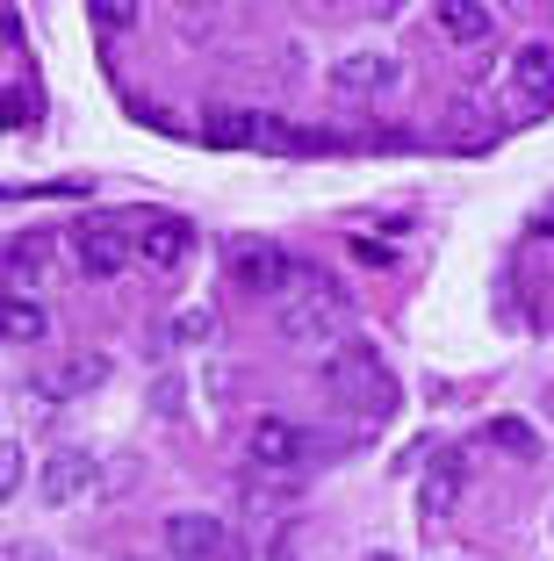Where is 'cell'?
I'll return each mask as SVG.
<instances>
[{
  "label": "cell",
  "instance_id": "6da1fadb",
  "mask_svg": "<svg viewBox=\"0 0 554 561\" xmlns=\"http://www.w3.org/2000/svg\"><path fill=\"white\" fill-rule=\"evenodd\" d=\"M325 389H331V403L353 411V417H389L396 411V381H389V367H382L368 346L331 353L325 360Z\"/></svg>",
  "mask_w": 554,
  "mask_h": 561
},
{
  "label": "cell",
  "instance_id": "7a4b0ae2",
  "mask_svg": "<svg viewBox=\"0 0 554 561\" xmlns=\"http://www.w3.org/2000/svg\"><path fill=\"white\" fill-rule=\"evenodd\" d=\"M295 288H310L317 302H281V339H295V346H331L339 339V324H346V296L331 288L317 266H303L295 274Z\"/></svg>",
  "mask_w": 554,
  "mask_h": 561
},
{
  "label": "cell",
  "instance_id": "3957f363",
  "mask_svg": "<svg viewBox=\"0 0 554 561\" xmlns=\"http://www.w3.org/2000/svg\"><path fill=\"white\" fill-rule=\"evenodd\" d=\"M166 547H173V561H252L238 533H230L224 518H210V512L166 518Z\"/></svg>",
  "mask_w": 554,
  "mask_h": 561
},
{
  "label": "cell",
  "instance_id": "277c9868",
  "mask_svg": "<svg viewBox=\"0 0 554 561\" xmlns=\"http://www.w3.org/2000/svg\"><path fill=\"white\" fill-rule=\"evenodd\" d=\"M295 274H303V266L274 245H245L238 266H230V280H238L245 296H281V288H295Z\"/></svg>",
  "mask_w": 554,
  "mask_h": 561
},
{
  "label": "cell",
  "instance_id": "5b68a950",
  "mask_svg": "<svg viewBox=\"0 0 554 561\" xmlns=\"http://www.w3.org/2000/svg\"><path fill=\"white\" fill-rule=\"evenodd\" d=\"M461 490H468V476H461V454H440L432 461V476H418V526H446L461 504Z\"/></svg>",
  "mask_w": 554,
  "mask_h": 561
},
{
  "label": "cell",
  "instance_id": "8992f818",
  "mask_svg": "<svg viewBox=\"0 0 554 561\" xmlns=\"http://www.w3.org/2000/svg\"><path fill=\"white\" fill-rule=\"evenodd\" d=\"M303 425H289V417H260V425L245 432V454H252V468H295L303 461Z\"/></svg>",
  "mask_w": 554,
  "mask_h": 561
},
{
  "label": "cell",
  "instance_id": "52a82bcc",
  "mask_svg": "<svg viewBox=\"0 0 554 561\" xmlns=\"http://www.w3.org/2000/svg\"><path fill=\"white\" fill-rule=\"evenodd\" d=\"M202 137H210V145H289V137H281V123L238 116V108H210V116H202Z\"/></svg>",
  "mask_w": 554,
  "mask_h": 561
},
{
  "label": "cell",
  "instance_id": "ba28073f",
  "mask_svg": "<svg viewBox=\"0 0 554 561\" xmlns=\"http://www.w3.org/2000/svg\"><path fill=\"white\" fill-rule=\"evenodd\" d=\"M188 252H195V231H188L180 216H151V224H145V238H137V260H145V266H159V274H166V266H180Z\"/></svg>",
  "mask_w": 554,
  "mask_h": 561
},
{
  "label": "cell",
  "instance_id": "9c48e42d",
  "mask_svg": "<svg viewBox=\"0 0 554 561\" xmlns=\"http://www.w3.org/2000/svg\"><path fill=\"white\" fill-rule=\"evenodd\" d=\"M87 490H94V454L66 446V454H58V461L44 468V504H80Z\"/></svg>",
  "mask_w": 554,
  "mask_h": 561
},
{
  "label": "cell",
  "instance_id": "30bf717a",
  "mask_svg": "<svg viewBox=\"0 0 554 561\" xmlns=\"http://www.w3.org/2000/svg\"><path fill=\"white\" fill-rule=\"evenodd\" d=\"M432 15H440V30L454 44H489L497 36V8H483V0H440Z\"/></svg>",
  "mask_w": 554,
  "mask_h": 561
},
{
  "label": "cell",
  "instance_id": "8fae6325",
  "mask_svg": "<svg viewBox=\"0 0 554 561\" xmlns=\"http://www.w3.org/2000/svg\"><path fill=\"white\" fill-rule=\"evenodd\" d=\"M389 80H396V66H389V58H375V50H353V58L331 66V87H339V94H382Z\"/></svg>",
  "mask_w": 554,
  "mask_h": 561
},
{
  "label": "cell",
  "instance_id": "7c38bea8",
  "mask_svg": "<svg viewBox=\"0 0 554 561\" xmlns=\"http://www.w3.org/2000/svg\"><path fill=\"white\" fill-rule=\"evenodd\" d=\"M511 72H519L525 101H540V108L554 101V44H525L519 58H511Z\"/></svg>",
  "mask_w": 554,
  "mask_h": 561
},
{
  "label": "cell",
  "instance_id": "4fadbf2b",
  "mask_svg": "<svg viewBox=\"0 0 554 561\" xmlns=\"http://www.w3.org/2000/svg\"><path fill=\"white\" fill-rule=\"evenodd\" d=\"M80 266H87L94 280H109V274H123V266H131V245H123L115 231H87V238H80Z\"/></svg>",
  "mask_w": 554,
  "mask_h": 561
},
{
  "label": "cell",
  "instance_id": "5bb4252c",
  "mask_svg": "<svg viewBox=\"0 0 554 561\" xmlns=\"http://www.w3.org/2000/svg\"><path fill=\"white\" fill-rule=\"evenodd\" d=\"M44 266H50V238H15V245H8V296H15V280L22 288L44 280Z\"/></svg>",
  "mask_w": 554,
  "mask_h": 561
},
{
  "label": "cell",
  "instance_id": "9a60e30c",
  "mask_svg": "<svg viewBox=\"0 0 554 561\" xmlns=\"http://www.w3.org/2000/svg\"><path fill=\"white\" fill-rule=\"evenodd\" d=\"M0 331H8V346H36L50 324H44V310H36V302L15 288V296H8V317H0Z\"/></svg>",
  "mask_w": 554,
  "mask_h": 561
},
{
  "label": "cell",
  "instance_id": "2e32d148",
  "mask_svg": "<svg viewBox=\"0 0 554 561\" xmlns=\"http://www.w3.org/2000/svg\"><path fill=\"white\" fill-rule=\"evenodd\" d=\"M210 339H216V310H180L173 324H166V346H173V353L210 346Z\"/></svg>",
  "mask_w": 554,
  "mask_h": 561
},
{
  "label": "cell",
  "instance_id": "e0dca14e",
  "mask_svg": "<svg viewBox=\"0 0 554 561\" xmlns=\"http://www.w3.org/2000/svg\"><path fill=\"white\" fill-rule=\"evenodd\" d=\"M489 439L505 446V454H519V461H540V432L519 425V417H497V425H489Z\"/></svg>",
  "mask_w": 554,
  "mask_h": 561
},
{
  "label": "cell",
  "instance_id": "ac0fdd59",
  "mask_svg": "<svg viewBox=\"0 0 554 561\" xmlns=\"http://www.w3.org/2000/svg\"><path fill=\"white\" fill-rule=\"evenodd\" d=\"M87 15H94V30H131V22H137V8H131V0H87Z\"/></svg>",
  "mask_w": 554,
  "mask_h": 561
},
{
  "label": "cell",
  "instance_id": "d6986e66",
  "mask_svg": "<svg viewBox=\"0 0 554 561\" xmlns=\"http://www.w3.org/2000/svg\"><path fill=\"white\" fill-rule=\"evenodd\" d=\"M22 476H30V461H22V446L8 439V446H0V496H15V490H22Z\"/></svg>",
  "mask_w": 554,
  "mask_h": 561
},
{
  "label": "cell",
  "instance_id": "ffe728a7",
  "mask_svg": "<svg viewBox=\"0 0 554 561\" xmlns=\"http://www.w3.org/2000/svg\"><path fill=\"white\" fill-rule=\"evenodd\" d=\"M346 252H353L360 266H396V245H389V238H353Z\"/></svg>",
  "mask_w": 554,
  "mask_h": 561
},
{
  "label": "cell",
  "instance_id": "44dd1931",
  "mask_svg": "<svg viewBox=\"0 0 554 561\" xmlns=\"http://www.w3.org/2000/svg\"><path fill=\"white\" fill-rule=\"evenodd\" d=\"M180 403H188V389H180V381H173V375H166V381H159V389H151V411H159V417H173V411H180Z\"/></svg>",
  "mask_w": 554,
  "mask_h": 561
},
{
  "label": "cell",
  "instance_id": "7402d4cb",
  "mask_svg": "<svg viewBox=\"0 0 554 561\" xmlns=\"http://www.w3.org/2000/svg\"><path fill=\"white\" fill-rule=\"evenodd\" d=\"M0 116H8V130H22V123L36 116V101H30V94H15V87H8V101H0Z\"/></svg>",
  "mask_w": 554,
  "mask_h": 561
},
{
  "label": "cell",
  "instance_id": "603a6c76",
  "mask_svg": "<svg viewBox=\"0 0 554 561\" xmlns=\"http://www.w3.org/2000/svg\"><path fill=\"white\" fill-rule=\"evenodd\" d=\"M533 238H554V202H547V209L533 216Z\"/></svg>",
  "mask_w": 554,
  "mask_h": 561
},
{
  "label": "cell",
  "instance_id": "cb8c5ba5",
  "mask_svg": "<svg viewBox=\"0 0 554 561\" xmlns=\"http://www.w3.org/2000/svg\"><path fill=\"white\" fill-rule=\"evenodd\" d=\"M274 561H295V547H289V540H281V547H274Z\"/></svg>",
  "mask_w": 554,
  "mask_h": 561
},
{
  "label": "cell",
  "instance_id": "d4e9b609",
  "mask_svg": "<svg viewBox=\"0 0 554 561\" xmlns=\"http://www.w3.org/2000/svg\"><path fill=\"white\" fill-rule=\"evenodd\" d=\"M368 561H396V554H368Z\"/></svg>",
  "mask_w": 554,
  "mask_h": 561
}]
</instances>
